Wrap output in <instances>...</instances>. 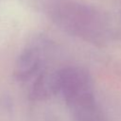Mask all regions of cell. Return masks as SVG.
I'll list each match as a JSON object with an SVG mask.
<instances>
[{"mask_svg": "<svg viewBox=\"0 0 121 121\" xmlns=\"http://www.w3.org/2000/svg\"><path fill=\"white\" fill-rule=\"evenodd\" d=\"M46 49L47 42L43 39L32 41L26 45L16 60L13 69L14 78L25 82L35 76L43 65Z\"/></svg>", "mask_w": 121, "mask_h": 121, "instance_id": "3957f363", "label": "cell"}, {"mask_svg": "<svg viewBox=\"0 0 121 121\" xmlns=\"http://www.w3.org/2000/svg\"><path fill=\"white\" fill-rule=\"evenodd\" d=\"M45 12L56 26L66 32L90 41L97 39L100 21L90 7L70 1L53 2L46 6Z\"/></svg>", "mask_w": 121, "mask_h": 121, "instance_id": "7a4b0ae2", "label": "cell"}, {"mask_svg": "<svg viewBox=\"0 0 121 121\" xmlns=\"http://www.w3.org/2000/svg\"><path fill=\"white\" fill-rule=\"evenodd\" d=\"M59 93L57 73L41 72L34 80L29 91V98L33 101H43Z\"/></svg>", "mask_w": 121, "mask_h": 121, "instance_id": "277c9868", "label": "cell"}, {"mask_svg": "<svg viewBox=\"0 0 121 121\" xmlns=\"http://www.w3.org/2000/svg\"><path fill=\"white\" fill-rule=\"evenodd\" d=\"M57 73L59 92L62 94L75 121H104L95 101L89 74L82 68L68 66Z\"/></svg>", "mask_w": 121, "mask_h": 121, "instance_id": "6da1fadb", "label": "cell"}]
</instances>
